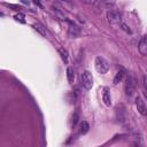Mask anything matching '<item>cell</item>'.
Masks as SVG:
<instances>
[{
  "instance_id": "obj_13",
  "label": "cell",
  "mask_w": 147,
  "mask_h": 147,
  "mask_svg": "<svg viewBox=\"0 0 147 147\" xmlns=\"http://www.w3.org/2000/svg\"><path fill=\"white\" fill-rule=\"evenodd\" d=\"M88 130H90V124L84 121V122L82 123V125H80V133H82V134H86V133L88 132Z\"/></svg>"
},
{
  "instance_id": "obj_3",
  "label": "cell",
  "mask_w": 147,
  "mask_h": 147,
  "mask_svg": "<svg viewBox=\"0 0 147 147\" xmlns=\"http://www.w3.org/2000/svg\"><path fill=\"white\" fill-rule=\"evenodd\" d=\"M80 82H82V85L86 88V90H91L92 86H93V77H92V74L87 70L83 71V74L80 75Z\"/></svg>"
},
{
  "instance_id": "obj_8",
  "label": "cell",
  "mask_w": 147,
  "mask_h": 147,
  "mask_svg": "<svg viewBox=\"0 0 147 147\" xmlns=\"http://www.w3.org/2000/svg\"><path fill=\"white\" fill-rule=\"evenodd\" d=\"M102 100H103V102H105V105H106L107 107H110V106H111V98H110V93H109V91H108L107 87H106L105 91H103Z\"/></svg>"
},
{
  "instance_id": "obj_11",
  "label": "cell",
  "mask_w": 147,
  "mask_h": 147,
  "mask_svg": "<svg viewBox=\"0 0 147 147\" xmlns=\"http://www.w3.org/2000/svg\"><path fill=\"white\" fill-rule=\"evenodd\" d=\"M124 76H125V72H124L123 70H119V71L116 74V76L114 77V84H118V83H121V82L123 80Z\"/></svg>"
},
{
  "instance_id": "obj_5",
  "label": "cell",
  "mask_w": 147,
  "mask_h": 147,
  "mask_svg": "<svg viewBox=\"0 0 147 147\" xmlns=\"http://www.w3.org/2000/svg\"><path fill=\"white\" fill-rule=\"evenodd\" d=\"M136 107H137L138 111H139L141 115L147 116V106H146V103H145L142 96L138 95V96L136 98Z\"/></svg>"
},
{
  "instance_id": "obj_17",
  "label": "cell",
  "mask_w": 147,
  "mask_h": 147,
  "mask_svg": "<svg viewBox=\"0 0 147 147\" xmlns=\"http://www.w3.org/2000/svg\"><path fill=\"white\" fill-rule=\"evenodd\" d=\"M144 87H145V91H146V94H147V77L144 78Z\"/></svg>"
},
{
  "instance_id": "obj_16",
  "label": "cell",
  "mask_w": 147,
  "mask_h": 147,
  "mask_svg": "<svg viewBox=\"0 0 147 147\" xmlns=\"http://www.w3.org/2000/svg\"><path fill=\"white\" fill-rule=\"evenodd\" d=\"M119 28H121V29H122L123 31H125L126 33H132V31H131V29H130V28H129V26H127V25H126L125 23H122Z\"/></svg>"
},
{
  "instance_id": "obj_9",
  "label": "cell",
  "mask_w": 147,
  "mask_h": 147,
  "mask_svg": "<svg viewBox=\"0 0 147 147\" xmlns=\"http://www.w3.org/2000/svg\"><path fill=\"white\" fill-rule=\"evenodd\" d=\"M32 26H33V29H34L36 31H38L41 36H44V37H46V36H47V30H46V28H45V26H42L40 23H34Z\"/></svg>"
},
{
  "instance_id": "obj_15",
  "label": "cell",
  "mask_w": 147,
  "mask_h": 147,
  "mask_svg": "<svg viewBox=\"0 0 147 147\" xmlns=\"http://www.w3.org/2000/svg\"><path fill=\"white\" fill-rule=\"evenodd\" d=\"M14 18L16 20V21H20L21 23H25V20H24V15L23 14H16L15 16H14Z\"/></svg>"
},
{
  "instance_id": "obj_2",
  "label": "cell",
  "mask_w": 147,
  "mask_h": 147,
  "mask_svg": "<svg viewBox=\"0 0 147 147\" xmlns=\"http://www.w3.org/2000/svg\"><path fill=\"white\" fill-rule=\"evenodd\" d=\"M124 90H125V94H126L127 96H132V95L136 93L137 83H136V79H134L132 76H129V77L126 78Z\"/></svg>"
},
{
  "instance_id": "obj_12",
  "label": "cell",
  "mask_w": 147,
  "mask_h": 147,
  "mask_svg": "<svg viewBox=\"0 0 147 147\" xmlns=\"http://www.w3.org/2000/svg\"><path fill=\"white\" fill-rule=\"evenodd\" d=\"M59 53H60L62 60H63L65 63H68V51H67L65 48H63V47H60V48H59Z\"/></svg>"
},
{
  "instance_id": "obj_14",
  "label": "cell",
  "mask_w": 147,
  "mask_h": 147,
  "mask_svg": "<svg viewBox=\"0 0 147 147\" xmlns=\"http://www.w3.org/2000/svg\"><path fill=\"white\" fill-rule=\"evenodd\" d=\"M78 119H79V115H78V113H75L72 115V117H71V124H72V126H75L77 124Z\"/></svg>"
},
{
  "instance_id": "obj_6",
  "label": "cell",
  "mask_w": 147,
  "mask_h": 147,
  "mask_svg": "<svg viewBox=\"0 0 147 147\" xmlns=\"http://www.w3.org/2000/svg\"><path fill=\"white\" fill-rule=\"evenodd\" d=\"M68 34H69L71 38H77V37H79V34H80V28H79L78 25H76L75 23L70 22L69 29H68Z\"/></svg>"
},
{
  "instance_id": "obj_10",
  "label": "cell",
  "mask_w": 147,
  "mask_h": 147,
  "mask_svg": "<svg viewBox=\"0 0 147 147\" xmlns=\"http://www.w3.org/2000/svg\"><path fill=\"white\" fill-rule=\"evenodd\" d=\"M67 78H68L69 83H74V80H75V72H74V69L70 67L67 68Z\"/></svg>"
},
{
  "instance_id": "obj_7",
  "label": "cell",
  "mask_w": 147,
  "mask_h": 147,
  "mask_svg": "<svg viewBox=\"0 0 147 147\" xmlns=\"http://www.w3.org/2000/svg\"><path fill=\"white\" fill-rule=\"evenodd\" d=\"M138 48H139V52L141 55L144 56H147V34L144 36L140 41H139V45H138Z\"/></svg>"
},
{
  "instance_id": "obj_1",
  "label": "cell",
  "mask_w": 147,
  "mask_h": 147,
  "mask_svg": "<svg viewBox=\"0 0 147 147\" xmlns=\"http://www.w3.org/2000/svg\"><path fill=\"white\" fill-rule=\"evenodd\" d=\"M94 65H95L96 71H98L99 74H101V75L106 74V72L108 71V69H109V63H108V61H107L105 57H102V56H96V57H95Z\"/></svg>"
},
{
  "instance_id": "obj_4",
  "label": "cell",
  "mask_w": 147,
  "mask_h": 147,
  "mask_svg": "<svg viewBox=\"0 0 147 147\" xmlns=\"http://www.w3.org/2000/svg\"><path fill=\"white\" fill-rule=\"evenodd\" d=\"M107 17H108V22L114 26H121V24L123 23L122 22V16L118 11H115V10L108 11Z\"/></svg>"
}]
</instances>
